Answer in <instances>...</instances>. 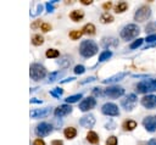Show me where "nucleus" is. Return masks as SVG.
<instances>
[{
  "label": "nucleus",
  "instance_id": "a211bd4d",
  "mask_svg": "<svg viewBox=\"0 0 156 145\" xmlns=\"http://www.w3.org/2000/svg\"><path fill=\"white\" fill-rule=\"evenodd\" d=\"M69 17H71L72 21L78 22V21H80V19L84 17V12H83L82 10H74V11H72V12L69 13Z\"/></svg>",
  "mask_w": 156,
  "mask_h": 145
},
{
  "label": "nucleus",
  "instance_id": "dca6fc26",
  "mask_svg": "<svg viewBox=\"0 0 156 145\" xmlns=\"http://www.w3.org/2000/svg\"><path fill=\"white\" fill-rule=\"evenodd\" d=\"M126 76H127V72H119L107 79H104V83H116V82H119L121 79H123Z\"/></svg>",
  "mask_w": 156,
  "mask_h": 145
},
{
  "label": "nucleus",
  "instance_id": "b1692460",
  "mask_svg": "<svg viewBox=\"0 0 156 145\" xmlns=\"http://www.w3.org/2000/svg\"><path fill=\"white\" fill-rule=\"evenodd\" d=\"M100 21H101L102 23H111V22L113 21V16L110 15L108 12H104V13L101 15V17H100Z\"/></svg>",
  "mask_w": 156,
  "mask_h": 145
},
{
  "label": "nucleus",
  "instance_id": "9d476101",
  "mask_svg": "<svg viewBox=\"0 0 156 145\" xmlns=\"http://www.w3.org/2000/svg\"><path fill=\"white\" fill-rule=\"evenodd\" d=\"M95 104H96L95 99H94L93 96H88V97L83 99V101L79 104V110L83 111V112L89 111V110H91V108L95 106Z\"/></svg>",
  "mask_w": 156,
  "mask_h": 145
},
{
  "label": "nucleus",
  "instance_id": "5701e85b",
  "mask_svg": "<svg viewBox=\"0 0 156 145\" xmlns=\"http://www.w3.org/2000/svg\"><path fill=\"white\" fill-rule=\"evenodd\" d=\"M83 33L84 34H94L95 33V26L93 24V23H88V24H85L84 27H83Z\"/></svg>",
  "mask_w": 156,
  "mask_h": 145
},
{
  "label": "nucleus",
  "instance_id": "2eb2a0df",
  "mask_svg": "<svg viewBox=\"0 0 156 145\" xmlns=\"http://www.w3.org/2000/svg\"><path fill=\"white\" fill-rule=\"evenodd\" d=\"M71 111H72V107H71L69 105H67V104H65V105H60V106L55 110V116H57V117H62V116H66V115L71 113Z\"/></svg>",
  "mask_w": 156,
  "mask_h": 145
},
{
  "label": "nucleus",
  "instance_id": "0eeeda50",
  "mask_svg": "<svg viewBox=\"0 0 156 145\" xmlns=\"http://www.w3.org/2000/svg\"><path fill=\"white\" fill-rule=\"evenodd\" d=\"M104 94L108 97H112V99H116V97H119L124 94V89L122 87H108L105 89Z\"/></svg>",
  "mask_w": 156,
  "mask_h": 145
},
{
  "label": "nucleus",
  "instance_id": "423d86ee",
  "mask_svg": "<svg viewBox=\"0 0 156 145\" xmlns=\"http://www.w3.org/2000/svg\"><path fill=\"white\" fill-rule=\"evenodd\" d=\"M51 132H52V126L49 124V123H46V122L39 123V124L37 126V128H35V133H37L38 136H46V135H49Z\"/></svg>",
  "mask_w": 156,
  "mask_h": 145
},
{
  "label": "nucleus",
  "instance_id": "f8f14e48",
  "mask_svg": "<svg viewBox=\"0 0 156 145\" xmlns=\"http://www.w3.org/2000/svg\"><path fill=\"white\" fill-rule=\"evenodd\" d=\"M51 112L50 107H45V108H35L30 111V117L32 118H44L46 116H49Z\"/></svg>",
  "mask_w": 156,
  "mask_h": 145
},
{
  "label": "nucleus",
  "instance_id": "bb28decb",
  "mask_svg": "<svg viewBox=\"0 0 156 145\" xmlns=\"http://www.w3.org/2000/svg\"><path fill=\"white\" fill-rule=\"evenodd\" d=\"M79 99H82V94H76V95H71L66 99V102L67 104H73V102H77Z\"/></svg>",
  "mask_w": 156,
  "mask_h": 145
},
{
  "label": "nucleus",
  "instance_id": "e433bc0d",
  "mask_svg": "<svg viewBox=\"0 0 156 145\" xmlns=\"http://www.w3.org/2000/svg\"><path fill=\"white\" fill-rule=\"evenodd\" d=\"M145 40H146L147 43H154V41H156V34H151V35H147Z\"/></svg>",
  "mask_w": 156,
  "mask_h": 145
},
{
  "label": "nucleus",
  "instance_id": "72a5a7b5",
  "mask_svg": "<svg viewBox=\"0 0 156 145\" xmlns=\"http://www.w3.org/2000/svg\"><path fill=\"white\" fill-rule=\"evenodd\" d=\"M143 40H144V39H141V38H138L135 41H133V43L130 44V49H136L138 46H140V45L143 44Z\"/></svg>",
  "mask_w": 156,
  "mask_h": 145
},
{
  "label": "nucleus",
  "instance_id": "4c0bfd02",
  "mask_svg": "<svg viewBox=\"0 0 156 145\" xmlns=\"http://www.w3.org/2000/svg\"><path fill=\"white\" fill-rule=\"evenodd\" d=\"M50 29H51V26L49 23H43L41 24V30L43 32H49Z\"/></svg>",
  "mask_w": 156,
  "mask_h": 145
},
{
  "label": "nucleus",
  "instance_id": "412c9836",
  "mask_svg": "<svg viewBox=\"0 0 156 145\" xmlns=\"http://www.w3.org/2000/svg\"><path fill=\"white\" fill-rule=\"evenodd\" d=\"M122 127H123L124 130H133L134 128H136V122L129 119V121H126V122L122 124Z\"/></svg>",
  "mask_w": 156,
  "mask_h": 145
},
{
  "label": "nucleus",
  "instance_id": "6ab92c4d",
  "mask_svg": "<svg viewBox=\"0 0 156 145\" xmlns=\"http://www.w3.org/2000/svg\"><path fill=\"white\" fill-rule=\"evenodd\" d=\"M63 134H65V136H66L67 139H73V138L76 136V134H77V130H76V128H73V127H68V128H66V129L63 130Z\"/></svg>",
  "mask_w": 156,
  "mask_h": 145
},
{
  "label": "nucleus",
  "instance_id": "4be33fe9",
  "mask_svg": "<svg viewBox=\"0 0 156 145\" xmlns=\"http://www.w3.org/2000/svg\"><path fill=\"white\" fill-rule=\"evenodd\" d=\"M127 9H128V4H127V2H124V1H122V2H118V4L115 6V11H116L117 13L124 12Z\"/></svg>",
  "mask_w": 156,
  "mask_h": 145
},
{
  "label": "nucleus",
  "instance_id": "79ce46f5",
  "mask_svg": "<svg viewBox=\"0 0 156 145\" xmlns=\"http://www.w3.org/2000/svg\"><path fill=\"white\" fill-rule=\"evenodd\" d=\"M34 145H45V143L41 139H35L34 140Z\"/></svg>",
  "mask_w": 156,
  "mask_h": 145
},
{
  "label": "nucleus",
  "instance_id": "39448f33",
  "mask_svg": "<svg viewBox=\"0 0 156 145\" xmlns=\"http://www.w3.org/2000/svg\"><path fill=\"white\" fill-rule=\"evenodd\" d=\"M150 16H151V10H150V7H147L146 5H144V6H140V7L135 11L134 19L138 21V22H144V21H146Z\"/></svg>",
  "mask_w": 156,
  "mask_h": 145
},
{
  "label": "nucleus",
  "instance_id": "a18cd8bd",
  "mask_svg": "<svg viewBox=\"0 0 156 145\" xmlns=\"http://www.w3.org/2000/svg\"><path fill=\"white\" fill-rule=\"evenodd\" d=\"M111 6H112V4H111V2H105V4L102 5V7H104L105 10H108Z\"/></svg>",
  "mask_w": 156,
  "mask_h": 145
},
{
  "label": "nucleus",
  "instance_id": "f704fd0d",
  "mask_svg": "<svg viewBox=\"0 0 156 145\" xmlns=\"http://www.w3.org/2000/svg\"><path fill=\"white\" fill-rule=\"evenodd\" d=\"M74 73L76 74H82V73H84L85 72V68H84V66H82V65H78V66H76L74 67Z\"/></svg>",
  "mask_w": 156,
  "mask_h": 145
},
{
  "label": "nucleus",
  "instance_id": "20e7f679",
  "mask_svg": "<svg viewBox=\"0 0 156 145\" xmlns=\"http://www.w3.org/2000/svg\"><path fill=\"white\" fill-rule=\"evenodd\" d=\"M29 74H30V78L34 79V80H39V79H43L46 74V71L45 68L39 65V63H33L30 65L29 67Z\"/></svg>",
  "mask_w": 156,
  "mask_h": 145
},
{
  "label": "nucleus",
  "instance_id": "c9c22d12",
  "mask_svg": "<svg viewBox=\"0 0 156 145\" xmlns=\"http://www.w3.org/2000/svg\"><path fill=\"white\" fill-rule=\"evenodd\" d=\"M106 145H117V138L116 136H108V139L106 140Z\"/></svg>",
  "mask_w": 156,
  "mask_h": 145
},
{
  "label": "nucleus",
  "instance_id": "ea45409f",
  "mask_svg": "<svg viewBox=\"0 0 156 145\" xmlns=\"http://www.w3.org/2000/svg\"><path fill=\"white\" fill-rule=\"evenodd\" d=\"M41 24H43V23H40V21H35V22H34V23H33L30 27H32L33 29H35V28H37V27H39V26L41 27Z\"/></svg>",
  "mask_w": 156,
  "mask_h": 145
},
{
  "label": "nucleus",
  "instance_id": "c03bdc74",
  "mask_svg": "<svg viewBox=\"0 0 156 145\" xmlns=\"http://www.w3.org/2000/svg\"><path fill=\"white\" fill-rule=\"evenodd\" d=\"M51 145H63V143L61 140H52L51 141Z\"/></svg>",
  "mask_w": 156,
  "mask_h": 145
},
{
  "label": "nucleus",
  "instance_id": "f03ea898",
  "mask_svg": "<svg viewBox=\"0 0 156 145\" xmlns=\"http://www.w3.org/2000/svg\"><path fill=\"white\" fill-rule=\"evenodd\" d=\"M139 32H140V29L136 24H127L121 30V38L124 40H130L133 38H135L139 34Z\"/></svg>",
  "mask_w": 156,
  "mask_h": 145
},
{
  "label": "nucleus",
  "instance_id": "aec40b11",
  "mask_svg": "<svg viewBox=\"0 0 156 145\" xmlns=\"http://www.w3.org/2000/svg\"><path fill=\"white\" fill-rule=\"evenodd\" d=\"M87 140L90 143V144H98L99 143V136L95 132H88L87 134Z\"/></svg>",
  "mask_w": 156,
  "mask_h": 145
},
{
  "label": "nucleus",
  "instance_id": "6e6552de",
  "mask_svg": "<svg viewBox=\"0 0 156 145\" xmlns=\"http://www.w3.org/2000/svg\"><path fill=\"white\" fill-rule=\"evenodd\" d=\"M101 112L106 116H117L119 115V110L117 107V105L112 104V102H107L101 107Z\"/></svg>",
  "mask_w": 156,
  "mask_h": 145
},
{
  "label": "nucleus",
  "instance_id": "cd10ccee",
  "mask_svg": "<svg viewBox=\"0 0 156 145\" xmlns=\"http://www.w3.org/2000/svg\"><path fill=\"white\" fill-rule=\"evenodd\" d=\"M82 34H83V30H72L69 32V38L73 40H77L82 37Z\"/></svg>",
  "mask_w": 156,
  "mask_h": 145
},
{
  "label": "nucleus",
  "instance_id": "473e14b6",
  "mask_svg": "<svg viewBox=\"0 0 156 145\" xmlns=\"http://www.w3.org/2000/svg\"><path fill=\"white\" fill-rule=\"evenodd\" d=\"M145 30L146 33H151V32H156V22H152V23H149L146 27H145Z\"/></svg>",
  "mask_w": 156,
  "mask_h": 145
},
{
  "label": "nucleus",
  "instance_id": "de8ad7c7",
  "mask_svg": "<svg viewBox=\"0 0 156 145\" xmlns=\"http://www.w3.org/2000/svg\"><path fill=\"white\" fill-rule=\"evenodd\" d=\"M30 102H33V104H40V102H41V100H37V99H30Z\"/></svg>",
  "mask_w": 156,
  "mask_h": 145
},
{
  "label": "nucleus",
  "instance_id": "8fccbe9b",
  "mask_svg": "<svg viewBox=\"0 0 156 145\" xmlns=\"http://www.w3.org/2000/svg\"><path fill=\"white\" fill-rule=\"evenodd\" d=\"M74 78L73 77H69V78H67V79H65V80H62V83H66V82H71V80H73Z\"/></svg>",
  "mask_w": 156,
  "mask_h": 145
},
{
  "label": "nucleus",
  "instance_id": "4468645a",
  "mask_svg": "<svg viewBox=\"0 0 156 145\" xmlns=\"http://www.w3.org/2000/svg\"><path fill=\"white\" fill-rule=\"evenodd\" d=\"M79 124L84 128H91L94 124H95V118L93 115H87V116H83L79 121Z\"/></svg>",
  "mask_w": 156,
  "mask_h": 145
},
{
  "label": "nucleus",
  "instance_id": "f3484780",
  "mask_svg": "<svg viewBox=\"0 0 156 145\" xmlns=\"http://www.w3.org/2000/svg\"><path fill=\"white\" fill-rule=\"evenodd\" d=\"M117 44H118V40L116 39V38H112V37H110V38H104L102 39V46L104 48H111V46H117Z\"/></svg>",
  "mask_w": 156,
  "mask_h": 145
},
{
  "label": "nucleus",
  "instance_id": "37998d69",
  "mask_svg": "<svg viewBox=\"0 0 156 145\" xmlns=\"http://www.w3.org/2000/svg\"><path fill=\"white\" fill-rule=\"evenodd\" d=\"M94 80H95V77H89V78H87L85 80H83V82H82V84L88 83V82H94Z\"/></svg>",
  "mask_w": 156,
  "mask_h": 145
},
{
  "label": "nucleus",
  "instance_id": "393cba45",
  "mask_svg": "<svg viewBox=\"0 0 156 145\" xmlns=\"http://www.w3.org/2000/svg\"><path fill=\"white\" fill-rule=\"evenodd\" d=\"M111 56H112V52H111L110 50H105V51H102V52L100 54V56H99V61H100V62H104V61L108 60Z\"/></svg>",
  "mask_w": 156,
  "mask_h": 145
},
{
  "label": "nucleus",
  "instance_id": "7c9ffc66",
  "mask_svg": "<svg viewBox=\"0 0 156 145\" xmlns=\"http://www.w3.org/2000/svg\"><path fill=\"white\" fill-rule=\"evenodd\" d=\"M69 63H71V57H68V56H63L62 60L58 61V65H61L63 67H67Z\"/></svg>",
  "mask_w": 156,
  "mask_h": 145
},
{
  "label": "nucleus",
  "instance_id": "1a4fd4ad",
  "mask_svg": "<svg viewBox=\"0 0 156 145\" xmlns=\"http://www.w3.org/2000/svg\"><path fill=\"white\" fill-rule=\"evenodd\" d=\"M136 105V96L135 94H129L123 101H122V106L124 107V110L127 111H132Z\"/></svg>",
  "mask_w": 156,
  "mask_h": 145
},
{
  "label": "nucleus",
  "instance_id": "c756f323",
  "mask_svg": "<svg viewBox=\"0 0 156 145\" xmlns=\"http://www.w3.org/2000/svg\"><path fill=\"white\" fill-rule=\"evenodd\" d=\"M63 74V72H52L49 74V82H55L56 79H58Z\"/></svg>",
  "mask_w": 156,
  "mask_h": 145
},
{
  "label": "nucleus",
  "instance_id": "9b49d317",
  "mask_svg": "<svg viewBox=\"0 0 156 145\" xmlns=\"http://www.w3.org/2000/svg\"><path fill=\"white\" fill-rule=\"evenodd\" d=\"M143 126L147 132L156 130V116H147L143 121Z\"/></svg>",
  "mask_w": 156,
  "mask_h": 145
},
{
  "label": "nucleus",
  "instance_id": "09e8293b",
  "mask_svg": "<svg viewBox=\"0 0 156 145\" xmlns=\"http://www.w3.org/2000/svg\"><path fill=\"white\" fill-rule=\"evenodd\" d=\"M149 145H156V138H155V139H151V140L149 141Z\"/></svg>",
  "mask_w": 156,
  "mask_h": 145
},
{
  "label": "nucleus",
  "instance_id": "49530a36",
  "mask_svg": "<svg viewBox=\"0 0 156 145\" xmlns=\"http://www.w3.org/2000/svg\"><path fill=\"white\" fill-rule=\"evenodd\" d=\"M91 2H93L91 0H82V4H83V5H90Z\"/></svg>",
  "mask_w": 156,
  "mask_h": 145
},
{
  "label": "nucleus",
  "instance_id": "ddd939ff",
  "mask_svg": "<svg viewBox=\"0 0 156 145\" xmlns=\"http://www.w3.org/2000/svg\"><path fill=\"white\" fill-rule=\"evenodd\" d=\"M141 105L145 108H155L156 107V95H145L141 99Z\"/></svg>",
  "mask_w": 156,
  "mask_h": 145
},
{
  "label": "nucleus",
  "instance_id": "a19ab883",
  "mask_svg": "<svg viewBox=\"0 0 156 145\" xmlns=\"http://www.w3.org/2000/svg\"><path fill=\"white\" fill-rule=\"evenodd\" d=\"M93 93H94L95 95H102V91L100 90V88H94V90H93Z\"/></svg>",
  "mask_w": 156,
  "mask_h": 145
},
{
  "label": "nucleus",
  "instance_id": "58836bf2",
  "mask_svg": "<svg viewBox=\"0 0 156 145\" xmlns=\"http://www.w3.org/2000/svg\"><path fill=\"white\" fill-rule=\"evenodd\" d=\"M45 6H46L48 12H52V11H54V5H52V2H46Z\"/></svg>",
  "mask_w": 156,
  "mask_h": 145
},
{
  "label": "nucleus",
  "instance_id": "f257e3e1",
  "mask_svg": "<svg viewBox=\"0 0 156 145\" xmlns=\"http://www.w3.org/2000/svg\"><path fill=\"white\" fill-rule=\"evenodd\" d=\"M79 52L84 57H91L98 52V45L93 40H84L79 46Z\"/></svg>",
  "mask_w": 156,
  "mask_h": 145
},
{
  "label": "nucleus",
  "instance_id": "a878e982",
  "mask_svg": "<svg viewBox=\"0 0 156 145\" xmlns=\"http://www.w3.org/2000/svg\"><path fill=\"white\" fill-rule=\"evenodd\" d=\"M32 43H33V45H41L43 43H44V38L40 35V34H35V35H33V38H32Z\"/></svg>",
  "mask_w": 156,
  "mask_h": 145
},
{
  "label": "nucleus",
  "instance_id": "c85d7f7f",
  "mask_svg": "<svg viewBox=\"0 0 156 145\" xmlns=\"http://www.w3.org/2000/svg\"><path fill=\"white\" fill-rule=\"evenodd\" d=\"M58 55H60V52L56 49H49V50H46V57H49V58L57 57Z\"/></svg>",
  "mask_w": 156,
  "mask_h": 145
},
{
  "label": "nucleus",
  "instance_id": "7ed1b4c3",
  "mask_svg": "<svg viewBox=\"0 0 156 145\" xmlns=\"http://www.w3.org/2000/svg\"><path fill=\"white\" fill-rule=\"evenodd\" d=\"M138 93H150L156 90V79H144L136 84Z\"/></svg>",
  "mask_w": 156,
  "mask_h": 145
},
{
  "label": "nucleus",
  "instance_id": "2f4dec72",
  "mask_svg": "<svg viewBox=\"0 0 156 145\" xmlns=\"http://www.w3.org/2000/svg\"><path fill=\"white\" fill-rule=\"evenodd\" d=\"M62 93H63V90H62L61 88H55V89H52V90L50 91V94H51L52 96H55V97H60V96L62 95Z\"/></svg>",
  "mask_w": 156,
  "mask_h": 145
}]
</instances>
